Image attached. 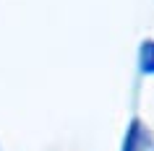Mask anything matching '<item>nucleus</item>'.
Returning <instances> with one entry per match:
<instances>
[{
	"mask_svg": "<svg viewBox=\"0 0 154 151\" xmlns=\"http://www.w3.org/2000/svg\"><path fill=\"white\" fill-rule=\"evenodd\" d=\"M123 151H154V138L141 120H133L123 141Z\"/></svg>",
	"mask_w": 154,
	"mask_h": 151,
	"instance_id": "nucleus-1",
	"label": "nucleus"
},
{
	"mask_svg": "<svg viewBox=\"0 0 154 151\" xmlns=\"http://www.w3.org/2000/svg\"><path fill=\"white\" fill-rule=\"evenodd\" d=\"M138 68L146 76H154V39L144 42L138 47Z\"/></svg>",
	"mask_w": 154,
	"mask_h": 151,
	"instance_id": "nucleus-2",
	"label": "nucleus"
}]
</instances>
